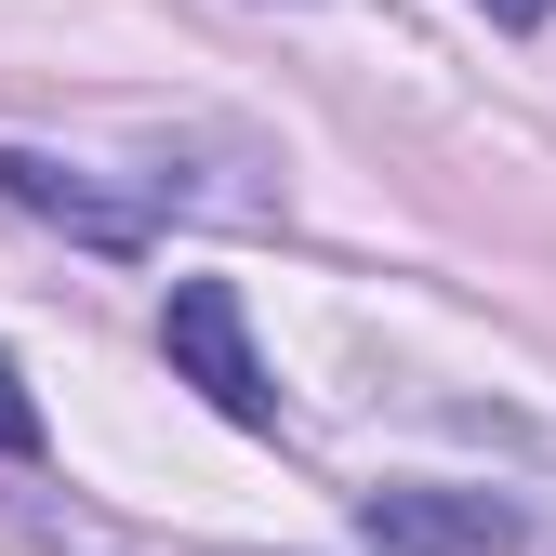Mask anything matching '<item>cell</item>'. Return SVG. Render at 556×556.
<instances>
[{"instance_id": "6da1fadb", "label": "cell", "mask_w": 556, "mask_h": 556, "mask_svg": "<svg viewBox=\"0 0 556 556\" xmlns=\"http://www.w3.org/2000/svg\"><path fill=\"white\" fill-rule=\"evenodd\" d=\"M160 358L213 397L226 425H278V384H265V358H252V318H239L226 278H173V305H160Z\"/></svg>"}, {"instance_id": "7a4b0ae2", "label": "cell", "mask_w": 556, "mask_h": 556, "mask_svg": "<svg viewBox=\"0 0 556 556\" xmlns=\"http://www.w3.org/2000/svg\"><path fill=\"white\" fill-rule=\"evenodd\" d=\"M371 543L384 556H504L517 504L504 491H371Z\"/></svg>"}, {"instance_id": "3957f363", "label": "cell", "mask_w": 556, "mask_h": 556, "mask_svg": "<svg viewBox=\"0 0 556 556\" xmlns=\"http://www.w3.org/2000/svg\"><path fill=\"white\" fill-rule=\"evenodd\" d=\"M0 199L40 213V226H66V239H93V252H147V213H132V199H106L93 173H66L40 147H0Z\"/></svg>"}, {"instance_id": "277c9868", "label": "cell", "mask_w": 556, "mask_h": 556, "mask_svg": "<svg viewBox=\"0 0 556 556\" xmlns=\"http://www.w3.org/2000/svg\"><path fill=\"white\" fill-rule=\"evenodd\" d=\"M0 464H40V397L14 384V358H0Z\"/></svg>"}, {"instance_id": "5b68a950", "label": "cell", "mask_w": 556, "mask_h": 556, "mask_svg": "<svg viewBox=\"0 0 556 556\" xmlns=\"http://www.w3.org/2000/svg\"><path fill=\"white\" fill-rule=\"evenodd\" d=\"M477 14H491V27H543L556 0H477Z\"/></svg>"}]
</instances>
